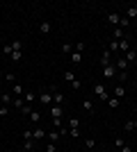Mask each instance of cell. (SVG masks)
Returning <instances> with one entry per match:
<instances>
[{
	"label": "cell",
	"instance_id": "6da1fadb",
	"mask_svg": "<svg viewBox=\"0 0 137 152\" xmlns=\"http://www.w3.org/2000/svg\"><path fill=\"white\" fill-rule=\"evenodd\" d=\"M117 66L114 64H107V66H103V75H105V80H114L117 77Z\"/></svg>",
	"mask_w": 137,
	"mask_h": 152
},
{
	"label": "cell",
	"instance_id": "7a4b0ae2",
	"mask_svg": "<svg viewBox=\"0 0 137 152\" xmlns=\"http://www.w3.org/2000/svg\"><path fill=\"white\" fill-rule=\"evenodd\" d=\"M94 93L98 95V98H101V100H107V98H110V95H107V91H105V86L101 82H96L94 84Z\"/></svg>",
	"mask_w": 137,
	"mask_h": 152
},
{
	"label": "cell",
	"instance_id": "3957f363",
	"mask_svg": "<svg viewBox=\"0 0 137 152\" xmlns=\"http://www.w3.org/2000/svg\"><path fill=\"white\" fill-rule=\"evenodd\" d=\"M37 100H39L41 104H46V107H50V104H53V95L48 93V91H44V93L37 95Z\"/></svg>",
	"mask_w": 137,
	"mask_h": 152
},
{
	"label": "cell",
	"instance_id": "277c9868",
	"mask_svg": "<svg viewBox=\"0 0 137 152\" xmlns=\"http://www.w3.org/2000/svg\"><path fill=\"white\" fill-rule=\"evenodd\" d=\"M105 20H107V23H110V25H121V14H117V12H112V14H107V18H105Z\"/></svg>",
	"mask_w": 137,
	"mask_h": 152
},
{
	"label": "cell",
	"instance_id": "5b68a950",
	"mask_svg": "<svg viewBox=\"0 0 137 152\" xmlns=\"http://www.w3.org/2000/svg\"><path fill=\"white\" fill-rule=\"evenodd\" d=\"M62 114H64V109L59 107V104H50V116L53 118H62Z\"/></svg>",
	"mask_w": 137,
	"mask_h": 152
},
{
	"label": "cell",
	"instance_id": "8992f818",
	"mask_svg": "<svg viewBox=\"0 0 137 152\" xmlns=\"http://www.w3.org/2000/svg\"><path fill=\"white\" fill-rule=\"evenodd\" d=\"M126 18H128V20H135L137 18V7L135 5H130L128 9H126Z\"/></svg>",
	"mask_w": 137,
	"mask_h": 152
},
{
	"label": "cell",
	"instance_id": "52a82bcc",
	"mask_svg": "<svg viewBox=\"0 0 137 152\" xmlns=\"http://www.w3.org/2000/svg\"><path fill=\"white\" fill-rule=\"evenodd\" d=\"M119 50L126 55V52L130 50V41H128V39H121V41H119Z\"/></svg>",
	"mask_w": 137,
	"mask_h": 152
},
{
	"label": "cell",
	"instance_id": "ba28073f",
	"mask_svg": "<svg viewBox=\"0 0 137 152\" xmlns=\"http://www.w3.org/2000/svg\"><path fill=\"white\" fill-rule=\"evenodd\" d=\"M124 59H126V61H135V59H137V50H135V48H130V50L124 55Z\"/></svg>",
	"mask_w": 137,
	"mask_h": 152
},
{
	"label": "cell",
	"instance_id": "9c48e42d",
	"mask_svg": "<svg viewBox=\"0 0 137 152\" xmlns=\"http://www.w3.org/2000/svg\"><path fill=\"white\" fill-rule=\"evenodd\" d=\"M101 61H103V66H107V64H112V52L107 50V48H105V50H103V59H101Z\"/></svg>",
	"mask_w": 137,
	"mask_h": 152
},
{
	"label": "cell",
	"instance_id": "30bf717a",
	"mask_svg": "<svg viewBox=\"0 0 137 152\" xmlns=\"http://www.w3.org/2000/svg\"><path fill=\"white\" fill-rule=\"evenodd\" d=\"M124 95H126L124 84H117V86H114V98H124Z\"/></svg>",
	"mask_w": 137,
	"mask_h": 152
},
{
	"label": "cell",
	"instance_id": "8fae6325",
	"mask_svg": "<svg viewBox=\"0 0 137 152\" xmlns=\"http://www.w3.org/2000/svg\"><path fill=\"white\" fill-rule=\"evenodd\" d=\"M126 132H133V129H137V118H133V121H126Z\"/></svg>",
	"mask_w": 137,
	"mask_h": 152
},
{
	"label": "cell",
	"instance_id": "7c38bea8",
	"mask_svg": "<svg viewBox=\"0 0 137 152\" xmlns=\"http://www.w3.org/2000/svg\"><path fill=\"white\" fill-rule=\"evenodd\" d=\"M53 102H55V104H59V107H62V104H64V95L59 93V91H57V93H53Z\"/></svg>",
	"mask_w": 137,
	"mask_h": 152
},
{
	"label": "cell",
	"instance_id": "4fadbf2b",
	"mask_svg": "<svg viewBox=\"0 0 137 152\" xmlns=\"http://www.w3.org/2000/svg\"><path fill=\"white\" fill-rule=\"evenodd\" d=\"M121 39H126L124 27H114V41H121Z\"/></svg>",
	"mask_w": 137,
	"mask_h": 152
},
{
	"label": "cell",
	"instance_id": "5bb4252c",
	"mask_svg": "<svg viewBox=\"0 0 137 152\" xmlns=\"http://www.w3.org/2000/svg\"><path fill=\"white\" fill-rule=\"evenodd\" d=\"M114 66H117V70H119V73H121V70H126V68H128V61H126V59L121 57V59H119L117 64H114Z\"/></svg>",
	"mask_w": 137,
	"mask_h": 152
},
{
	"label": "cell",
	"instance_id": "9a60e30c",
	"mask_svg": "<svg viewBox=\"0 0 137 152\" xmlns=\"http://www.w3.org/2000/svg\"><path fill=\"white\" fill-rule=\"evenodd\" d=\"M39 32H41V34H48V32H50V23H48V20L39 23Z\"/></svg>",
	"mask_w": 137,
	"mask_h": 152
},
{
	"label": "cell",
	"instance_id": "2e32d148",
	"mask_svg": "<svg viewBox=\"0 0 137 152\" xmlns=\"http://www.w3.org/2000/svg\"><path fill=\"white\" fill-rule=\"evenodd\" d=\"M0 100H2V104H7V107H9V104L14 102V98H12L9 93H2V95H0Z\"/></svg>",
	"mask_w": 137,
	"mask_h": 152
},
{
	"label": "cell",
	"instance_id": "e0dca14e",
	"mask_svg": "<svg viewBox=\"0 0 137 152\" xmlns=\"http://www.w3.org/2000/svg\"><path fill=\"white\" fill-rule=\"evenodd\" d=\"M14 95H16V98H23V95H25V91H23L21 84H14Z\"/></svg>",
	"mask_w": 137,
	"mask_h": 152
},
{
	"label": "cell",
	"instance_id": "ac0fdd59",
	"mask_svg": "<svg viewBox=\"0 0 137 152\" xmlns=\"http://www.w3.org/2000/svg\"><path fill=\"white\" fill-rule=\"evenodd\" d=\"M44 136H46V132L41 129V127H37V129L32 132V139H44Z\"/></svg>",
	"mask_w": 137,
	"mask_h": 152
},
{
	"label": "cell",
	"instance_id": "d6986e66",
	"mask_svg": "<svg viewBox=\"0 0 137 152\" xmlns=\"http://www.w3.org/2000/svg\"><path fill=\"white\" fill-rule=\"evenodd\" d=\"M107 104H110L112 109H117L119 104H121V100H119V98H107Z\"/></svg>",
	"mask_w": 137,
	"mask_h": 152
},
{
	"label": "cell",
	"instance_id": "ffe728a7",
	"mask_svg": "<svg viewBox=\"0 0 137 152\" xmlns=\"http://www.w3.org/2000/svg\"><path fill=\"white\" fill-rule=\"evenodd\" d=\"M23 100H25V104H32V102L37 100V95H34V93H25V95H23Z\"/></svg>",
	"mask_w": 137,
	"mask_h": 152
},
{
	"label": "cell",
	"instance_id": "44dd1931",
	"mask_svg": "<svg viewBox=\"0 0 137 152\" xmlns=\"http://www.w3.org/2000/svg\"><path fill=\"white\" fill-rule=\"evenodd\" d=\"M23 59V50H14L12 52V61H21Z\"/></svg>",
	"mask_w": 137,
	"mask_h": 152
},
{
	"label": "cell",
	"instance_id": "7402d4cb",
	"mask_svg": "<svg viewBox=\"0 0 137 152\" xmlns=\"http://www.w3.org/2000/svg\"><path fill=\"white\" fill-rule=\"evenodd\" d=\"M23 104H25L23 98H14V109H23Z\"/></svg>",
	"mask_w": 137,
	"mask_h": 152
},
{
	"label": "cell",
	"instance_id": "603a6c76",
	"mask_svg": "<svg viewBox=\"0 0 137 152\" xmlns=\"http://www.w3.org/2000/svg\"><path fill=\"white\" fill-rule=\"evenodd\" d=\"M107 50H110V52H117V50H119V41H114V39H112L110 45H107Z\"/></svg>",
	"mask_w": 137,
	"mask_h": 152
},
{
	"label": "cell",
	"instance_id": "cb8c5ba5",
	"mask_svg": "<svg viewBox=\"0 0 137 152\" xmlns=\"http://www.w3.org/2000/svg\"><path fill=\"white\" fill-rule=\"evenodd\" d=\"M71 61L73 64H80V61H82V52H73V55H71Z\"/></svg>",
	"mask_w": 137,
	"mask_h": 152
},
{
	"label": "cell",
	"instance_id": "d4e9b609",
	"mask_svg": "<svg viewBox=\"0 0 137 152\" xmlns=\"http://www.w3.org/2000/svg\"><path fill=\"white\" fill-rule=\"evenodd\" d=\"M30 121H32V123H39V121H41V114L32 109V114H30Z\"/></svg>",
	"mask_w": 137,
	"mask_h": 152
},
{
	"label": "cell",
	"instance_id": "484cf974",
	"mask_svg": "<svg viewBox=\"0 0 137 152\" xmlns=\"http://www.w3.org/2000/svg\"><path fill=\"white\" fill-rule=\"evenodd\" d=\"M69 136L78 139V136H80V127H71V129H69Z\"/></svg>",
	"mask_w": 137,
	"mask_h": 152
},
{
	"label": "cell",
	"instance_id": "4316f807",
	"mask_svg": "<svg viewBox=\"0 0 137 152\" xmlns=\"http://www.w3.org/2000/svg\"><path fill=\"white\" fill-rule=\"evenodd\" d=\"M82 107H85V111H94V102H91V100H85V102H82Z\"/></svg>",
	"mask_w": 137,
	"mask_h": 152
},
{
	"label": "cell",
	"instance_id": "83f0119b",
	"mask_svg": "<svg viewBox=\"0 0 137 152\" xmlns=\"http://www.w3.org/2000/svg\"><path fill=\"white\" fill-rule=\"evenodd\" d=\"M21 111H23L25 116H30V114H32V104H23V109H21Z\"/></svg>",
	"mask_w": 137,
	"mask_h": 152
},
{
	"label": "cell",
	"instance_id": "f1b7e54d",
	"mask_svg": "<svg viewBox=\"0 0 137 152\" xmlns=\"http://www.w3.org/2000/svg\"><path fill=\"white\" fill-rule=\"evenodd\" d=\"M23 141H32V129H25V132H23Z\"/></svg>",
	"mask_w": 137,
	"mask_h": 152
},
{
	"label": "cell",
	"instance_id": "f546056e",
	"mask_svg": "<svg viewBox=\"0 0 137 152\" xmlns=\"http://www.w3.org/2000/svg\"><path fill=\"white\" fill-rule=\"evenodd\" d=\"M71 50H73V45H71V43H64V45H62V52H64V55H69Z\"/></svg>",
	"mask_w": 137,
	"mask_h": 152
},
{
	"label": "cell",
	"instance_id": "4dcf8cb0",
	"mask_svg": "<svg viewBox=\"0 0 137 152\" xmlns=\"http://www.w3.org/2000/svg\"><path fill=\"white\" fill-rule=\"evenodd\" d=\"M85 145H87V150H91V148H96V141H94V139H87Z\"/></svg>",
	"mask_w": 137,
	"mask_h": 152
},
{
	"label": "cell",
	"instance_id": "1f68e13d",
	"mask_svg": "<svg viewBox=\"0 0 137 152\" xmlns=\"http://www.w3.org/2000/svg\"><path fill=\"white\" fill-rule=\"evenodd\" d=\"M69 127H80V121L78 118H69Z\"/></svg>",
	"mask_w": 137,
	"mask_h": 152
},
{
	"label": "cell",
	"instance_id": "d6a6232c",
	"mask_svg": "<svg viewBox=\"0 0 137 152\" xmlns=\"http://www.w3.org/2000/svg\"><path fill=\"white\" fill-rule=\"evenodd\" d=\"M12 48H14V50H23V41H14Z\"/></svg>",
	"mask_w": 137,
	"mask_h": 152
},
{
	"label": "cell",
	"instance_id": "836d02e7",
	"mask_svg": "<svg viewBox=\"0 0 137 152\" xmlns=\"http://www.w3.org/2000/svg\"><path fill=\"white\" fill-rule=\"evenodd\" d=\"M64 80H69V82H73V80H76V75H73L71 70H66V73H64Z\"/></svg>",
	"mask_w": 137,
	"mask_h": 152
},
{
	"label": "cell",
	"instance_id": "e575fe53",
	"mask_svg": "<svg viewBox=\"0 0 137 152\" xmlns=\"http://www.w3.org/2000/svg\"><path fill=\"white\" fill-rule=\"evenodd\" d=\"M9 114V107H7V104H0V116H7Z\"/></svg>",
	"mask_w": 137,
	"mask_h": 152
},
{
	"label": "cell",
	"instance_id": "d590c367",
	"mask_svg": "<svg viewBox=\"0 0 137 152\" xmlns=\"http://www.w3.org/2000/svg\"><path fill=\"white\" fill-rule=\"evenodd\" d=\"M2 52H5V55H12V52H14V48H12V43H7V45H5V48H2Z\"/></svg>",
	"mask_w": 137,
	"mask_h": 152
},
{
	"label": "cell",
	"instance_id": "8d00e7d4",
	"mask_svg": "<svg viewBox=\"0 0 137 152\" xmlns=\"http://www.w3.org/2000/svg\"><path fill=\"white\" fill-rule=\"evenodd\" d=\"M124 145H126V143H124V139H117V141H114V148H117V150H121Z\"/></svg>",
	"mask_w": 137,
	"mask_h": 152
},
{
	"label": "cell",
	"instance_id": "74e56055",
	"mask_svg": "<svg viewBox=\"0 0 137 152\" xmlns=\"http://www.w3.org/2000/svg\"><path fill=\"white\" fill-rule=\"evenodd\" d=\"M57 139H59V132H50V143H55Z\"/></svg>",
	"mask_w": 137,
	"mask_h": 152
},
{
	"label": "cell",
	"instance_id": "f35d334b",
	"mask_svg": "<svg viewBox=\"0 0 137 152\" xmlns=\"http://www.w3.org/2000/svg\"><path fill=\"white\" fill-rule=\"evenodd\" d=\"M23 148H25L27 152H30V150H34V148H32V141H25V143H23Z\"/></svg>",
	"mask_w": 137,
	"mask_h": 152
},
{
	"label": "cell",
	"instance_id": "ab89813d",
	"mask_svg": "<svg viewBox=\"0 0 137 152\" xmlns=\"http://www.w3.org/2000/svg\"><path fill=\"white\" fill-rule=\"evenodd\" d=\"M71 86H73V89H76V91H78L80 86H82V84H80V80H73V82H71Z\"/></svg>",
	"mask_w": 137,
	"mask_h": 152
},
{
	"label": "cell",
	"instance_id": "60d3db41",
	"mask_svg": "<svg viewBox=\"0 0 137 152\" xmlns=\"http://www.w3.org/2000/svg\"><path fill=\"white\" fill-rule=\"evenodd\" d=\"M53 125L59 129V127H62V118H53Z\"/></svg>",
	"mask_w": 137,
	"mask_h": 152
},
{
	"label": "cell",
	"instance_id": "b9f144b4",
	"mask_svg": "<svg viewBox=\"0 0 137 152\" xmlns=\"http://www.w3.org/2000/svg\"><path fill=\"white\" fill-rule=\"evenodd\" d=\"M119 80H124V82H126V80H128V73H126V70H121V73H119Z\"/></svg>",
	"mask_w": 137,
	"mask_h": 152
},
{
	"label": "cell",
	"instance_id": "7bdbcfd3",
	"mask_svg": "<svg viewBox=\"0 0 137 152\" xmlns=\"http://www.w3.org/2000/svg\"><path fill=\"white\" fill-rule=\"evenodd\" d=\"M85 50V43H76V52H82Z\"/></svg>",
	"mask_w": 137,
	"mask_h": 152
},
{
	"label": "cell",
	"instance_id": "ee69618b",
	"mask_svg": "<svg viewBox=\"0 0 137 152\" xmlns=\"http://www.w3.org/2000/svg\"><path fill=\"white\" fill-rule=\"evenodd\" d=\"M48 152H57V145H55V143H48Z\"/></svg>",
	"mask_w": 137,
	"mask_h": 152
},
{
	"label": "cell",
	"instance_id": "f6af8a7d",
	"mask_svg": "<svg viewBox=\"0 0 137 152\" xmlns=\"http://www.w3.org/2000/svg\"><path fill=\"white\" fill-rule=\"evenodd\" d=\"M119 152H133V148H130V145H124V148H121Z\"/></svg>",
	"mask_w": 137,
	"mask_h": 152
},
{
	"label": "cell",
	"instance_id": "bcb514c9",
	"mask_svg": "<svg viewBox=\"0 0 137 152\" xmlns=\"http://www.w3.org/2000/svg\"><path fill=\"white\" fill-rule=\"evenodd\" d=\"M0 77H5V73H2V70H0Z\"/></svg>",
	"mask_w": 137,
	"mask_h": 152
},
{
	"label": "cell",
	"instance_id": "7dc6e473",
	"mask_svg": "<svg viewBox=\"0 0 137 152\" xmlns=\"http://www.w3.org/2000/svg\"><path fill=\"white\" fill-rule=\"evenodd\" d=\"M133 25H137V18H135V20H133Z\"/></svg>",
	"mask_w": 137,
	"mask_h": 152
},
{
	"label": "cell",
	"instance_id": "c3c4849f",
	"mask_svg": "<svg viewBox=\"0 0 137 152\" xmlns=\"http://www.w3.org/2000/svg\"><path fill=\"white\" fill-rule=\"evenodd\" d=\"M110 152H119V150H117V148H114V150H110Z\"/></svg>",
	"mask_w": 137,
	"mask_h": 152
},
{
	"label": "cell",
	"instance_id": "681fc988",
	"mask_svg": "<svg viewBox=\"0 0 137 152\" xmlns=\"http://www.w3.org/2000/svg\"><path fill=\"white\" fill-rule=\"evenodd\" d=\"M30 152H37V150H30Z\"/></svg>",
	"mask_w": 137,
	"mask_h": 152
},
{
	"label": "cell",
	"instance_id": "f907efd6",
	"mask_svg": "<svg viewBox=\"0 0 137 152\" xmlns=\"http://www.w3.org/2000/svg\"><path fill=\"white\" fill-rule=\"evenodd\" d=\"M135 111H137V104H135Z\"/></svg>",
	"mask_w": 137,
	"mask_h": 152
},
{
	"label": "cell",
	"instance_id": "816d5d0a",
	"mask_svg": "<svg viewBox=\"0 0 137 152\" xmlns=\"http://www.w3.org/2000/svg\"><path fill=\"white\" fill-rule=\"evenodd\" d=\"M0 55H2V52H0Z\"/></svg>",
	"mask_w": 137,
	"mask_h": 152
}]
</instances>
